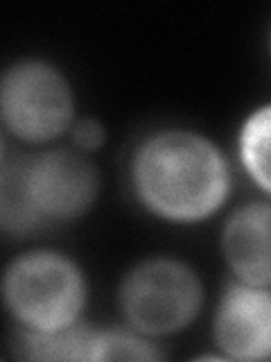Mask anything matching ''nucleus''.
I'll return each instance as SVG.
<instances>
[{
    "label": "nucleus",
    "mask_w": 271,
    "mask_h": 362,
    "mask_svg": "<svg viewBox=\"0 0 271 362\" xmlns=\"http://www.w3.org/2000/svg\"><path fill=\"white\" fill-rule=\"evenodd\" d=\"M133 199L152 218L192 226L215 218L233 192L231 163L222 147L190 127L150 132L129 158Z\"/></svg>",
    "instance_id": "obj_1"
},
{
    "label": "nucleus",
    "mask_w": 271,
    "mask_h": 362,
    "mask_svg": "<svg viewBox=\"0 0 271 362\" xmlns=\"http://www.w3.org/2000/svg\"><path fill=\"white\" fill-rule=\"evenodd\" d=\"M102 188L90 154L75 147H43L37 154L3 156L0 226L5 235H30L48 224L75 222L95 206Z\"/></svg>",
    "instance_id": "obj_2"
},
{
    "label": "nucleus",
    "mask_w": 271,
    "mask_h": 362,
    "mask_svg": "<svg viewBox=\"0 0 271 362\" xmlns=\"http://www.w3.org/2000/svg\"><path fill=\"white\" fill-rule=\"evenodd\" d=\"M3 301L18 331L54 333L84 322L88 281L73 256L50 247L30 249L7 263Z\"/></svg>",
    "instance_id": "obj_3"
},
{
    "label": "nucleus",
    "mask_w": 271,
    "mask_h": 362,
    "mask_svg": "<svg viewBox=\"0 0 271 362\" xmlns=\"http://www.w3.org/2000/svg\"><path fill=\"white\" fill-rule=\"evenodd\" d=\"M206 290L197 269L174 256H147L118 286L122 324L152 339L188 331L201 315Z\"/></svg>",
    "instance_id": "obj_4"
},
{
    "label": "nucleus",
    "mask_w": 271,
    "mask_h": 362,
    "mask_svg": "<svg viewBox=\"0 0 271 362\" xmlns=\"http://www.w3.org/2000/svg\"><path fill=\"white\" fill-rule=\"evenodd\" d=\"M0 120L5 134L18 143L45 147L59 141L77 120L71 79L41 57L9 64L0 79Z\"/></svg>",
    "instance_id": "obj_5"
},
{
    "label": "nucleus",
    "mask_w": 271,
    "mask_h": 362,
    "mask_svg": "<svg viewBox=\"0 0 271 362\" xmlns=\"http://www.w3.org/2000/svg\"><path fill=\"white\" fill-rule=\"evenodd\" d=\"M212 342L219 356L237 362L271 358V288L226 283L212 313Z\"/></svg>",
    "instance_id": "obj_6"
},
{
    "label": "nucleus",
    "mask_w": 271,
    "mask_h": 362,
    "mask_svg": "<svg viewBox=\"0 0 271 362\" xmlns=\"http://www.w3.org/2000/svg\"><path fill=\"white\" fill-rule=\"evenodd\" d=\"M219 249L235 281L271 288V199L240 204L222 224Z\"/></svg>",
    "instance_id": "obj_7"
},
{
    "label": "nucleus",
    "mask_w": 271,
    "mask_h": 362,
    "mask_svg": "<svg viewBox=\"0 0 271 362\" xmlns=\"http://www.w3.org/2000/svg\"><path fill=\"white\" fill-rule=\"evenodd\" d=\"M97 328L88 322L61 328L54 333L18 331L20 356L48 362H95Z\"/></svg>",
    "instance_id": "obj_8"
},
{
    "label": "nucleus",
    "mask_w": 271,
    "mask_h": 362,
    "mask_svg": "<svg viewBox=\"0 0 271 362\" xmlns=\"http://www.w3.org/2000/svg\"><path fill=\"white\" fill-rule=\"evenodd\" d=\"M237 156L246 177L271 199V102L244 118L237 134Z\"/></svg>",
    "instance_id": "obj_9"
},
{
    "label": "nucleus",
    "mask_w": 271,
    "mask_h": 362,
    "mask_svg": "<svg viewBox=\"0 0 271 362\" xmlns=\"http://www.w3.org/2000/svg\"><path fill=\"white\" fill-rule=\"evenodd\" d=\"M165 351L158 346V339H152L136 328L120 324L109 328H97L95 362L102 360H163Z\"/></svg>",
    "instance_id": "obj_10"
},
{
    "label": "nucleus",
    "mask_w": 271,
    "mask_h": 362,
    "mask_svg": "<svg viewBox=\"0 0 271 362\" xmlns=\"http://www.w3.org/2000/svg\"><path fill=\"white\" fill-rule=\"evenodd\" d=\"M71 145L84 154H95L107 145V127L97 118H77L71 129Z\"/></svg>",
    "instance_id": "obj_11"
},
{
    "label": "nucleus",
    "mask_w": 271,
    "mask_h": 362,
    "mask_svg": "<svg viewBox=\"0 0 271 362\" xmlns=\"http://www.w3.org/2000/svg\"><path fill=\"white\" fill-rule=\"evenodd\" d=\"M269 54H271V30H269Z\"/></svg>",
    "instance_id": "obj_12"
}]
</instances>
